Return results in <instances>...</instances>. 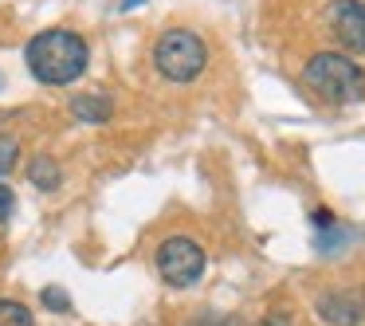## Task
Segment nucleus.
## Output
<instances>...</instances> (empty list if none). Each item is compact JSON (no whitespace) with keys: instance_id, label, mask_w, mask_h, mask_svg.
<instances>
[{"instance_id":"4468645a","label":"nucleus","mask_w":365,"mask_h":326,"mask_svg":"<svg viewBox=\"0 0 365 326\" xmlns=\"http://www.w3.org/2000/svg\"><path fill=\"white\" fill-rule=\"evenodd\" d=\"M314 224H330V208H314Z\"/></svg>"},{"instance_id":"423d86ee","label":"nucleus","mask_w":365,"mask_h":326,"mask_svg":"<svg viewBox=\"0 0 365 326\" xmlns=\"http://www.w3.org/2000/svg\"><path fill=\"white\" fill-rule=\"evenodd\" d=\"M318 318L330 326H357L365 318V295L361 291H326L318 299Z\"/></svg>"},{"instance_id":"f03ea898","label":"nucleus","mask_w":365,"mask_h":326,"mask_svg":"<svg viewBox=\"0 0 365 326\" xmlns=\"http://www.w3.org/2000/svg\"><path fill=\"white\" fill-rule=\"evenodd\" d=\"M302 83L322 103H334V106H349L365 98V71L349 56H338V51H322V56L310 59L307 71H302Z\"/></svg>"},{"instance_id":"39448f33","label":"nucleus","mask_w":365,"mask_h":326,"mask_svg":"<svg viewBox=\"0 0 365 326\" xmlns=\"http://www.w3.org/2000/svg\"><path fill=\"white\" fill-rule=\"evenodd\" d=\"M326 28L334 40L354 56H365V4L361 0H330L326 4Z\"/></svg>"},{"instance_id":"7ed1b4c3","label":"nucleus","mask_w":365,"mask_h":326,"mask_svg":"<svg viewBox=\"0 0 365 326\" xmlns=\"http://www.w3.org/2000/svg\"><path fill=\"white\" fill-rule=\"evenodd\" d=\"M153 63H158V71L165 75V79L192 83L200 71H205V63H208V48H205V40H200L197 32H189V28H173V32H165L158 40V48H153Z\"/></svg>"},{"instance_id":"20e7f679","label":"nucleus","mask_w":365,"mask_h":326,"mask_svg":"<svg viewBox=\"0 0 365 326\" xmlns=\"http://www.w3.org/2000/svg\"><path fill=\"white\" fill-rule=\"evenodd\" d=\"M158 271L169 287H192L205 275V252L189 236H169L158 248Z\"/></svg>"},{"instance_id":"f8f14e48","label":"nucleus","mask_w":365,"mask_h":326,"mask_svg":"<svg viewBox=\"0 0 365 326\" xmlns=\"http://www.w3.org/2000/svg\"><path fill=\"white\" fill-rule=\"evenodd\" d=\"M12 208H16V197H12V189L4 181H0V220H9Z\"/></svg>"},{"instance_id":"f257e3e1","label":"nucleus","mask_w":365,"mask_h":326,"mask_svg":"<svg viewBox=\"0 0 365 326\" xmlns=\"http://www.w3.org/2000/svg\"><path fill=\"white\" fill-rule=\"evenodd\" d=\"M28 67L40 83H63L79 79L87 71V40L75 32H63V28H51V32H40L32 44H28Z\"/></svg>"},{"instance_id":"1a4fd4ad","label":"nucleus","mask_w":365,"mask_h":326,"mask_svg":"<svg viewBox=\"0 0 365 326\" xmlns=\"http://www.w3.org/2000/svg\"><path fill=\"white\" fill-rule=\"evenodd\" d=\"M32 181L40 185V189H56V185H59V169L51 165L48 158H40V161H32Z\"/></svg>"},{"instance_id":"ddd939ff","label":"nucleus","mask_w":365,"mask_h":326,"mask_svg":"<svg viewBox=\"0 0 365 326\" xmlns=\"http://www.w3.org/2000/svg\"><path fill=\"white\" fill-rule=\"evenodd\" d=\"M192 326H244L240 318H200V322H192Z\"/></svg>"},{"instance_id":"6e6552de","label":"nucleus","mask_w":365,"mask_h":326,"mask_svg":"<svg viewBox=\"0 0 365 326\" xmlns=\"http://www.w3.org/2000/svg\"><path fill=\"white\" fill-rule=\"evenodd\" d=\"M0 326H32V310L16 299H0Z\"/></svg>"},{"instance_id":"9d476101","label":"nucleus","mask_w":365,"mask_h":326,"mask_svg":"<svg viewBox=\"0 0 365 326\" xmlns=\"http://www.w3.org/2000/svg\"><path fill=\"white\" fill-rule=\"evenodd\" d=\"M16 158H20V146L12 142V138H0V177L16 165Z\"/></svg>"},{"instance_id":"9b49d317","label":"nucleus","mask_w":365,"mask_h":326,"mask_svg":"<svg viewBox=\"0 0 365 326\" xmlns=\"http://www.w3.org/2000/svg\"><path fill=\"white\" fill-rule=\"evenodd\" d=\"M43 302H48L51 310H71V299H67V291H59V287H43Z\"/></svg>"},{"instance_id":"0eeeda50","label":"nucleus","mask_w":365,"mask_h":326,"mask_svg":"<svg viewBox=\"0 0 365 326\" xmlns=\"http://www.w3.org/2000/svg\"><path fill=\"white\" fill-rule=\"evenodd\" d=\"M71 111H75V118H83V122H106L114 114V106H110V98H103V95H79L71 103Z\"/></svg>"}]
</instances>
